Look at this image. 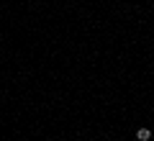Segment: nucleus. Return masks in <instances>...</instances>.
<instances>
[{"label":"nucleus","instance_id":"nucleus-1","mask_svg":"<svg viewBox=\"0 0 154 141\" xmlns=\"http://www.w3.org/2000/svg\"><path fill=\"white\" fill-rule=\"evenodd\" d=\"M136 139L139 141H149V139H152V131H149V128H139L136 131Z\"/></svg>","mask_w":154,"mask_h":141}]
</instances>
